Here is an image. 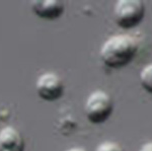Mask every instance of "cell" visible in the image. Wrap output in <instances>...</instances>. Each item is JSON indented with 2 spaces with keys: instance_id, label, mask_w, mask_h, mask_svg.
<instances>
[{
  "instance_id": "obj_6",
  "label": "cell",
  "mask_w": 152,
  "mask_h": 151,
  "mask_svg": "<svg viewBox=\"0 0 152 151\" xmlns=\"http://www.w3.org/2000/svg\"><path fill=\"white\" fill-rule=\"evenodd\" d=\"M0 151H24V140L16 128L6 126L0 130Z\"/></svg>"
},
{
  "instance_id": "obj_5",
  "label": "cell",
  "mask_w": 152,
  "mask_h": 151,
  "mask_svg": "<svg viewBox=\"0 0 152 151\" xmlns=\"http://www.w3.org/2000/svg\"><path fill=\"white\" fill-rule=\"evenodd\" d=\"M31 9L37 16L44 19H57L64 13V2L60 0H34Z\"/></svg>"
},
{
  "instance_id": "obj_2",
  "label": "cell",
  "mask_w": 152,
  "mask_h": 151,
  "mask_svg": "<svg viewBox=\"0 0 152 151\" xmlns=\"http://www.w3.org/2000/svg\"><path fill=\"white\" fill-rule=\"evenodd\" d=\"M114 111L112 96L104 90L92 91L84 104V113L92 124H102L111 117Z\"/></svg>"
},
{
  "instance_id": "obj_3",
  "label": "cell",
  "mask_w": 152,
  "mask_h": 151,
  "mask_svg": "<svg viewBox=\"0 0 152 151\" xmlns=\"http://www.w3.org/2000/svg\"><path fill=\"white\" fill-rule=\"evenodd\" d=\"M145 16V5L141 0H118L114 18L118 26L125 30L139 26Z\"/></svg>"
},
{
  "instance_id": "obj_4",
  "label": "cell",
  "mask_w": 152,
  "mask_h": 151,
  "mask_svg": "<svg viewBox=\"0 0 152 151\" xmlns=\"http://www.w3.org/2000/svg\"><path fill=\"white\" fill-rule=\"evenodd\" d=\"M36 90L42 99L54 101L64 94V83L58 74L46 72L40 75L36 82Z\"/></svg>"
},
{
  "instance_id": "obj_10",
  "label": "cell",
  "mask_w": 152,
  "mask_h": 151,
  "mask_svg": "<svg viewBox=\"0 0 152 151\" xmlns=\"http://www.w3.org/2000/svg\"><path fill=\"white\" fill-rule=\"evenodd\" d=\"M66 151H86L83 147H71Z\"/></svg>"
},
{
  "instance_id": "obj_1",
  "label": "cell",
  "mask_w": 152,
  "mask_h": 151,
  "mask_svg": "<svg viewBox=\"0 0 152 151\" xmlns=\"http://www.w3.org/2000/svg\"><path fill=\"white\" fill-rule=\"evenodd\" d=\"M137 44L133 36L120 34L107 38L100 47L99 57L105 66L119 69L132 62L137 53Z\"/></svg>"
},
{
  "instance_id": "obj_9",
  "label": "cell",
  "mask_w": 152,
  "mask_h": 151,
  "mask_svg": "<svg viewBox=\"0 0 152 151\" xmlns=\"http://www.w3.org/2000/svg\"><path fill=\"white\" fill-rule=\"evenodd\" d=\"M138 151H152V141L144 143Z\"/></svg>"
},
{
  "instance_id": "obj_7",
  "label": "cell",
  "mask_w": 152,
  "mask_h": 151,
  "mask_svg": "<svg viewBox=\"0 0 152 151\" xmlns=\"http://www.w3.org/2000/svg\"><path fill=\"white\" fill-rule=\"evenodd\" d=\"M139 78L142 87L152 94V63H149L142 68Z\"/></svg>"
},
{
  "instance_id": "obj_8",
  "label": "cell",
  "mask_w": 152,
  "mask_h": 151,
  "mask_svg": "<svg viewBox=\"0 0 152 151\" xmlns=\"http://www.w3.org/2000/svg\"><path fill=\"white\" fill-rule=\"evenodd\" d=\"M94 151H125L119 143L115 141H104L95 147Z\"/></svg>"
}]
</instances>
